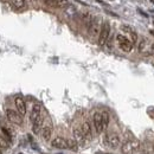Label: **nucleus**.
<instances>
[{"label": "nucleus", "mask_w": 154, "mask_h": 154, "mask_svg": "<svg viewBox=\"0 0 154 154\" xmlns=\"http://www.w3.org/2000/svg\"><path fill=\"white\" fill-rule=\"evenodd\" d=\"M44 4L49 7H54V8H58L60 7V4H58V0H44Z\"/></svg>", "instance_id": "obj_22"}, {"label": "nucleus", "mask_w": 154, "mask_h": 154, "mask_svg": "<svg viewBox=\"0 0 154 154\" xmlns=\"http://www.w3.org/2000/svg\"><path fill=\"white\" fill-rule=\"evenodd\" d=\"M89 28V33L92 37H96L100 34V30H101V26H100V23H98V19L95 18L90 22V24L88 25Z\"/></svg>", "instance_id": "obj_8"}, {"label": "nucleus", "mask_w": 154, "mask_h": 154, "mask_svg": "<svg viewBox=\"0 0 154 154\" xmlns=\"http://www.w3.org/2000/svg\"><path fill=\"white\" fill-rule=\"evenodd\" d=\"M109 34H110V25L108 22H104L101 26V30H100V34H98V45L100 46H103L108 39H109Z\"/></svg>", "instance_id": "obj_1"}, {"label": "nucleus", "mask_w": 154, "mask_h": 154, "mask_svg": "<svg viewBox=\"0 0 154 154\" xmlns=\"http://www.w3.org/2000/svg\"><path fill=\"white\" fill-rule=\"evenodd\" d=\"M19 154H23V153H19Z\"/></svg>", "instance_id": "obj_27"}, {"label": "nucleus", "mask_w": 154, "mask_h": 154, "mask_svg": "<svg viewBox=\"0 0 154 154\" xmlns=\"http://www.w3.org/2000/svg\"><path fill=\"white\" fill-rule=\"evenodd\" d=\"M10 147V141L4 136V135H0V148H8Z\"/></svg>", "instance_id": "obj_20"}, {"label": "nucleus", "mask_w": 154, "mask_h": 154, "mask_svg": "<svg viewBox=\"0 0 154 154\" xmlns=\"http://www.w3.org/2000/svg\"><path fill=\"white\" fill-rule=\"evenodd\" d=\"M72 134H74V140L77 142V144H84L86 142V136H84V134L82 133V130H81V128H75L74 130H72Z\"/></svg>", "instance_id": "obj_13"}, {"label": "nucleus", "mask_w": 154, "mask_h": 154, "mask_svg": "<svg viewBox=\"0 0 154 154\" xmlns=\"http://www.w3.org/2000/svg\"><path fill=\"white\" fill-rule=\"evenodd\" d=\"M43 122H44V119H43L42 115H40L36 121L32 122V133H33V134H39V133H40V130H42V128H43Z\"/></svg>", "instance_id": "obj_14"}, {"label": "nucleus", "mask_w": 154, "mask_h": 154, "mask_svg": "<svg viewBox=\"0 0 154 154\" xmlns=\"http://www.w3.org/2000/svg\"><path fill=\"white\" fill-rule=\"evenodd\" d=\"M66 144H68V150H70L72 152L78 151V144L74 139H66Z\"/></svg>", "instance_id": "obj_17"}, {"label": "nucleus", "mask_w": 154, "mask_h": 154, "mask_svg": "<svg viewBox=\"0 0 154 154\" xmlns=\"http://www.w3.org/2000/svg\"><path fill=\"white\" fill-rule=\"evenodd\" d=\"M153 148H154V146H153Z\"/></svg>", "instance_id": "obj_28"}, {"label": "nucleus", "mask_w": 154, "mask_h": 154, "mask_svg": "<svg viewBox=\"0 0 154 154\" xmlns=\"http://www.w3.org/2000/svg\"><path fill=\"white\" fill-rule=\"evenodd\" d=\"M14 103H16L17 112H18V113H19L22 116H24V115L26 114V102H25V100H24L23 97L18 96V97H16Z\"/></svg>", "instance_id": "obj_7"}, {"label": "nucleus", "mask_w": 154, "mask_h": 154, "mask_svg": "<svg viewBox=\"0 0 154 154\" xmlns=\"http://www.w3.org/2000/svg\"><path fill=\"white\" fill-rule=\"evenodd\" d=\"M51 146L54 148H60V150H68V144H66V139L57 136L51 141Z\"/></svg>", "instance_id": "obj_9"}, {"label": "nucleus", "mask_w": 154, "mask_h": 154, "mask_svg": "<svg viewBox=\"0 0 154 154\" xmlns=\"http://www.w3.org/2000/svg\"><path fill=\"white\" fill-rule=\"evenodd\" d=\"M81 130H82V133L84 134L86 138H92V126H90V123L88 122V121L83 122V124L81 126Z\"/></svg>", "instance_id": "obj_16"}, {"label": "nucleus", "mask_w": 154, "mask_h": 154, "mask_svg": "<svg viewBox=\"0 0 154 154\" xmlns=\"http://www.w3.org/2000/svg\"><path fill=\"white\" fill-rule=\"evenodd\" d=\"M1 132H2V134H4V136L11 142V140H12V134H11V132L8 130V128H6V127H4V126H1Z\"/></svg>", "instance_id": "obj_21"}, {"label": "nucleus", "mask_w": 154, "mask_h": 154, "mask_svg": "<svg viewBox=\"0 0 154 154\" xmlns=\"http://www.w3.org/2000/svg\"><path fill=\"white\" fill-rule=\"evenodd\" d=\"M101 115H102V122H103V128H104V130H106V129H107V127L109 126L110 116H109V114H108L107 112H102V113H101Z\"/></svg>", "instance_id": "obj_18"}, {"label": "nucleus", "mask_w": 154, "mask_h": 154, "mask_svg": "<svg viewBox=\"0 0 154 154\" xmlns=\"http://www.w3.org/2000/svg\"><path fill=\"white\" fill-rule=\"evenodd\" d=\"M60 7H66L68 6V0H58Z\"/></svg>", "instance_id": "obj_23"}, {"label": "nucleus", "mask_w": 154, "mask_h": 154, "mask_svg": "<svg viewBox=\"0 0 154 154\" xmlns=\"http://www.w3.org/2000/svg\"><path fill=\"white\" fill-rule=\"evenodd\" d=\"M40 113H42V106L39 103H36L33 107H32V110L30 113V121L33 122L36 121L39 116H40Z\"/></svg>", "instance_id": "obj_11"}, {"label": "nucleus", "mask_w": 154, "mask_h": 154, "mask_svg": "<svg viewBox=\"0 0 154 154\" xmlns=\"http://www.w3.org/2000/svg\"><path fill=\"white\" fill-rule=\"evenodd\" d=\"M0 154H2V151H1V148H0Z\"/></svg>", "instance_id": "obj_26"}, {"label": "nucleus", "mask_w": 154, "mask_h": 154, "mask_svg": "<svg viewBox=\"0 0 154 154\" xmlns=\"http://www.w3.org/2000/svg\"><path fill=\"white\" fill-rule=\"evenodd\" d=\"M138 148H139V142L136 140H129V141H126L121 146V152L123 154H129Z\"/></svg>", "instance_id": "obj_5"}, {"label": "nucleus", "mask_w": 154, "mask_h": 154, "mask_svg": "<svg viewBox=\"0 0 154 154\" xmlns=\"http://www.w3.org/2000/svg\"><path fill=\"white\" fill-rule=\"evenodd\" d=\"M12 6L17 10H20L25 6V0H12Z\"/></svg>", "instance_id": "obj_19"}, {"label": "nucleus", "mask_w": 154, "mask_h": 154, "mask_svg": "<svg viewBox=\"0 0 154 154\" xmlns=\"http://www.w3.org/2000/svg\"><path fill=\"white\" fill-rule=\"evenodd\" d=\"M150 32H151V33H152V34H153V36H154V30H151V31H150Z\"/></svg>", "instance_id": "obj_25"}, {"label": "nucleus", "mask_w": 154, "mask_h": 154, "mask_svg": "<svg viewBox=\"0 0 154 154\" xmlns=\"http://www.w3.org/2000/svg\"><path fill=\"white\" fill-rule=\"evenodd\" d=\"M151 52H152V55H154V43L151 45Z\"/></svg>", "instance_id": "obj_24"}, {"label": "nucleus", "mask_w": 154, "mask_h": 154, "mask_svg": "<svg viewBox=\"0 0 154 154\" xmlns=\"http://www.w3.org/2000/svg\"><path fill=\"white\" fill-rule=\"evenodd\" d=\"M122 31L123 32H126V33H128L129 34V37H130V42L133 43V44H135L136 42H138V34H136V32L133 30L132 28H129V26H127V25H122Z\"/></svg>", "instance_id": "obj_15"}, {"label": "nucleus", "mask_w": 154, "mask_h": 154, "mask_svg": "<svg viewBox=\"0 0 154 154\" xmlns=\"http://www.w3.org/2000/svg\"><path fill=\"white\" fill-rule=\"evenodd\" d=\"M139 52L142 54V55H152L150 42H148L146 38H142V39H141V42H140V44H139Z\"/></svg>", "instance_id": "obj_10"}, {"label": "nucleus", "mask_w": 154, "mask_h": 154, "mask_svg": "<svg viewBox=\"0 0 154 154\" xmlns=\"http://www.w3.org/2000/svg\"><path fill=\"white\" fill-rule=\"evenodd\" d=\"M6 118L10 122L14 123L17 126H22L23 124V116L17 112V110H13L11 108H7L6 109Z\"/></svg>", "instance_id": "obj_3"}, {"label": "nucleus", "mask_w": 154, "mask_h": 154, "mask_svg": "<svg viewBox=\"0 0 154 154\" xmlns=\"http://www.w3.org/2000/svg\"><path fill=\"white\" fill-rule=\"evenodd\" d=\"M92 123H94V128H95V130H96V133H97V134H101V133L104 130L101 113L96 112V113L94 114V116H92Z\"/></svg>", "instance_id": "obj_6"}, {"label": "nucleus", "mask_w": 154, "mask_h": 154, "mask_svg": "<svg viewBox=\"0 0 154 154\" xmlns=\"http://www.w3.org/2000/svg\"><path fill=\"white\" fill-rule=\"evenodd\" d=\"M116 40H118V44L120 46V49L124 51V52H130L134 48V44L130 42L129 38H127L126 36L123 34H118L116 36Z\"/></svg>", "instance_id": "obj_2"}, {"label": "nucleus", "mask_w": 154, "mask_h": 154, "mask_svg": "<svg viewBox=\"0 0 154 154\" xmlns=\"http://www.w3.org/2000/svg\"><path fill=\"white\" fill-rule=\"evenodd\" d=\"M40 134H42V138L43 140L45 141H49L51 139V135H52V126L51 124H46L40 130Z\"/></svg>", "instance_id": "obj_12"}, {"label": "nucleus", "mask_w": 154, "mask_h": 154, "mask_svg": "<svg viewBox=\"0 0 154 154\" xmlns=\"http://www.w3.org/2000/svg\"><path fill=\"white\" fill-rule=\"evenodd\" d=\"M104 144L112 148H116L120 146V136L118 134H107L104 136Z\"/></svg>", "instance_id": "obj_4"}]
</instances>
